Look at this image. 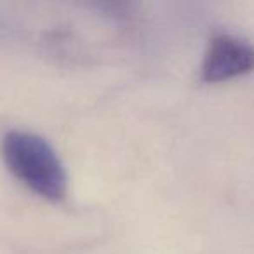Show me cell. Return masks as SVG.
I'll list each match as a JSON object with an SVG mask.
<instances>
[{
	"label": "cell",
	"mask_w": 254,
	"mask_h": 254,
	"mask_svg": "<svg viewBox=\"0 0 254 254\" xmlns=\"http://www.w3.org/2000/svg\"><path fill=\"white\" fill-rule=\"evenodd\" d=\"M0 152L11 174L26 188L47 200L58 202L66 197V171L46 138L30 131L11 129L2 136Z\"/></svg>",
	"instance_id": "obj_1"
},
{
	"label": "cell",
	"mask_w": 254,
	"mask_h": 254,
	"mask_svg": "<svg viewBox=\"0 0 254 254\" xmlns=\"http://www.w3.org/2000/svg\"><path fill=\"white\" fill-rule=\"evenodd\" d=\"M251 71H254V46L249 40L230 33L212 37L202 60V80L216 84Z\"/></svg>",
	"instance_id": "obj_2"
}]
</instances>
